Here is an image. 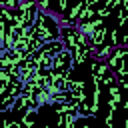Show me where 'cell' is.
<instances>
[{
    "label": "cell",
    "mask_w": 128,
    "mask_h": 128,
    "mask_svg": "<svg viewBox=\"0 0 128 128\" xmlns=\"http://www.w3.org/2000/svg\"><path fill=\"white\" fill-rule=\"evenodd\" d=\"M60 34H62L60 18L40 10V14H38V18L34 22V36L38 40H42L44 44H48L52 40H60Z\"/></svg>",
    "instance_id": "6da1fadb"
},
{
    "label": "cell",
    "mask_w": 128,
    "mask_h": 128,
    "mask_svg": "<svg viewBox=\"0 0 128 128\" xmlns=\"http://www.w3.org/2000/svg\"><path fill=\"white\" fill-rule=\"evenodd\" d=\"M126 58H128V46H116V48L110 52V56L106 58V62H108L110 70H112L114 74H118V72L124 68Z\"/></svg>",
    "instance_id": "7a4b0ae2"
},
{
    "label": "cell",
    "mask_w": 128,
    "mask_h": 128,
    "mask_svg": "<svg viewBox=\"0 0 128 128\" xmlns=\"http://www.w3.org/2000/svg\"><path fill=\"white\" fill-rule=\"evenodd\" d=\"M64 48H66V46H64L62 40H52V42H48V44L42 46V52H44V56H48V58H56Z\"/></svg>",
    "instance_id": "277c9868"
},
{
    "label": "cell",
    "mask_w": 128,
    "mask_h": 128,
    "mask_svg": "<svg viewBox=\"0 0 128 128\" xmlns=\"http://www.w3.org/2000/svg\"><path fill=\"white\" fill-rule=\"evenodd\" d=\"M60 40L64 42V46H66L70 52H72L78 44H82V40H80V32H78V28H76V26H62Z\"/></svg>",
    "instance_id": "3957f363"
}]
</instances>
